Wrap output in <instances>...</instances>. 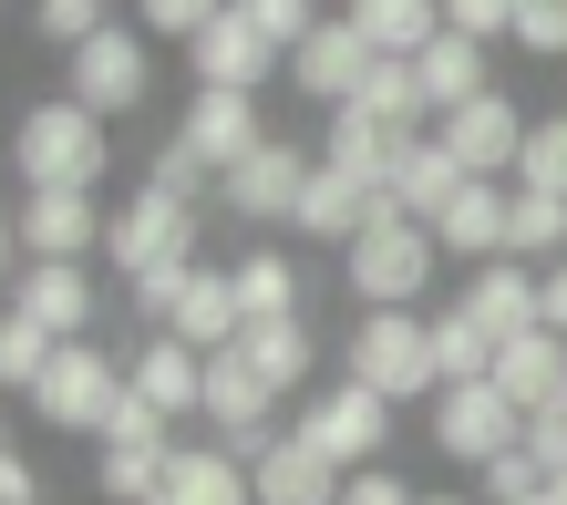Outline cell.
Segmentation results:
<instances>
[{
    "mask_svg": "<svg viewBox=\"0 0 567 505\" xmlns=\"http://www.w3.org/2000/svg\"><path fill=\"white\" fill-rule=\"evenodd\" d=\"M165 330H176V341H196V351H227V341L248 330V310H238V279H227V268H196Z\"/></svg>",
    "mask_w": 567,
    "mask_h": 505,
    "instance_id": "obj_27",
    "label": "cell"
},
{
    "mask_svg": "<svg viewBox=\"0 0 567 505\" xmlns=\"http://www.w3.org/2000/svg\"><path fill=\"white\" fill-rule=\"evenodd\" d=\"M382 207H392L382 186H361L351 165H330V155H320V165H310V186H299V217H289V227H299L310 248H351Z\"/></svg>",
    "mask_w": 567,
    "mask_h": 505,
    "instance_id": "obj_18",
    "label": "cell"
},
{
    "mask_svg": "<svg viewBox=\"0 0 567 505\" xmlns=\"http://www.w3.org/2000/svg\"><path fill=\"white\" fill-rule=\"evenodd\" d=\"M62 93H73L83 114H104V124H114V114H135L145 93H155V42H145L135 21L93 31V42H83L73 62H62Z\"/></svg>",
    "mask_w": 567,
    "mask_h": 505,
    "instance_id": "obj_6",
    "label": "cell"
},
{
    "mask_svg": "<svg viewBox=\"0 0 567 505\" xmlns=\"http://www.w3.org/2000/svg\"><path fill=\"white\" fill-rule=\"evenodd\" d=\"M52 351H62V341H52L42 320L0 310V392H31V382H42V361H52Z\"/></svg>",
    "mask_w": 567,
    "mask_h": 505,
    "instance_id": "obj_36",
    "label": "cell"
},
{
    "mask_svg": "<svg viewBox=\"0 0 567 505\" xmlns=\"http://www.w3.org/2000/svg\"><path fill=\"white\" fill-rule=\"evenodd\" d=\"M506 217H516V186L506 176H464L454 207L433 217V248H444L454 268H485V258H506Z\"/></svg>",
    "mask_w": 567,
    "mask_h": 505,
    "instance_id": "obj_19",
    "label": "cell"
},
{
    "mask_svg": "<svg viewBox=\"0 0 567 505\" xmlns=\"http://www.w3.org/2000/svg\"><path fill=\"white\" fill-rule=\"evenodd\" d=\"M11 310H21V320H42L52 341H93V310H104V289H93V268H83V258H31L21 279H11Z\"/></svg>",
    "mask_w": 567,
    "mask_h": 505,
    "instance_id": "obj_17",
    "label": "cell"
},
{
    "mask_svg": "<svg viewBox=\"0 0 567 505\" xmlns=\"http://www.w3.org/2000/svg\"><path fill=\"white\" fill-rule=\"evenodd\" d=\"M516 186L567 196V114H537V134H526V155H516Z\"/></svg>",
    "mask_w": 567,
    "mask_h": 505,
    "instance_id": "obj_37",
    "label": "cell"
},
{
    "mask_svg": "<svg viewBox=\"0 0 567 505\" xmlns=\"http://www.w3.org/2000/svg\"><path fill=\"white\" fill-rule=\"evenodd\" d=\"M413 73H423V104L454 114V104H475V93H495V42H475V31L444 21V31L413 52Z\"/></svg>",
    "mask_w": 567,
    "mask_h": 505,
    "instance_id": "obj_20",
    "label": "cell"
},
{
    "mask_svg": "<svg viewBox=\"0 0 567 505\" xmlns=\"http://www.w3.org/2000/svg\"><path fill=\"white\" fill-rule=\"evenodd\" d=\"M516 444H526V413L495 382H444V392H433V454H444V464L485 475V464L516 454Z\"/></svg>",
    "mask_w": 567,
    "mask_h": 505,
    "instance_id": "obj_7",
    "label": "cell"
},
{
    "mask_svg": "<svg viewBox=\"0 0 567 505\" xmlns=\"http://www.w3.org/2000/svg\"><path fill=\"white\" fill-rule=\"evenodd\" d=\"M155 505H258V485H248V464L227 454V444H176V454H165Z\"/></svg>",
    "mask_w": 567,
    "mask_h": 505,
    "instance_id": "obj_24",
    "label": "cell"
},
{
    "mask_svg": "<svg viewBox=\"0 0 567 505\" xmlns=\"http://www.w3.org/2000/svg\"><path fill=\"white\" fill-rule=\"evenodd\" d=\"M196 238H207V207H186V196L165 186H135L104 227V258L124 268V289L135 279H176V268H196Z\"/></svg>",
    "mask_w": 567,
    "mask_h": 505,
    "instance_id": "obj_4",
    "label": "cell"
},
{
    "mask_svg": "<svg viewBox=\"0 0 567 505\" xmlns=\"http://www.w3.org/2000/svg\"><path fill=\"white\" fill-rule=\"evenodd\" d=\"M341 372H351V382H372L392 413H403V402H433V392H444L433 320H423V310H361V320H351V341H341Z\"/></svg>",
    "mask_w": 567,
    "mask_h": 505,
    "instance_id": "obj_2",
    "label": "cell"
},
{
    "mask_svg": "<svg viewBox=\"0 0 567 505\" xmlns=\"http://www.w3.org/2000/svg\"><path fill=\"white\" fill-rule=\"evenodd\" d=\"M526 454H537L547 485H557V475H567V413H537V423H526Z\"/></svg>",
    "mask_w": 567,
    "mask_h": 505,
    "instance_id": "obj_46",
    "label": "cell"
},
{
    "mask_svg": "<svg viewBox=\"0 0 567 505\" xmlns=\"http://www.w3.org/2000/svg\"><path fill=\"white\" fill-rule=\"evenodd\" d=\"M176 145H196V155H207L217 176H227L238 155H258V145H269V114H258V93H196V104H186V124H176Z\"/></svg>",
    "mask_w": 567,
    "mask_h": 505,
    "instance_id": "obj_21",
    "label": "cell"
},
{
    "mask_svg": "<svg viewBox=\"0 0 567 505\" xmlns=\"http://www.w3.org/2000/svg\"><path fill=\"white\" fill-rule=\"evenodd\" d=\"M516 42L537 62H567V0H516Z\"/></svg>",
    "mask_w": 567,
    "mask_h": 505,
    "instance_id": "obj_42",
    "label": "cell"
},
{
    "mask_svg": "<svg viewBox=\"0 0 567 505\" xmlns=\"http://www.w3.org/2000/svg\"><path fill=\"white\" fill-rule=\"evenodd\" d=\"M341 505H413V485L392 475V464H361V475L341 485Z\"/></svg>",
    "mask_w": 567,
    "mask_h": 505,
    "instance_id": "obj_45",
    "label": "cell"
},
{
    "mask_svg": "<svg viewBox=\"0 0 567 505\" xmlns=\"http://www.w3.org/2000/svg\"><path fill=\"white\" fill-rule=\"evenodd\" d=\"M454 186H464V165H454V155H444V145L423 134V145H413L403 165H392V186H382V196H392V207H403L413 227H433V217L454 207Z\"/></svg>",
    "mask_w": 567,
    "mask_h": 505,
    "instance_id": "obj_28",
    "label": "cell"
},
{
    "mask_svg": "<svg viewBox=\"0 0 567 505\" xmlns=\"http://www.w3.org/2000/svg\"><path fill=\"white\" fill-rule=\"evenodd\" d=\"M495 392H506L526 423L557 413V402H567V341H557V330H526V341H506V351H495Z\"/></svg>",
    "mask_w": 567,
    "mask_h": 505,
    "instance_id": "obj_23",
    "label": "cell"
},
{
    "mask_svg": "<svg viewBox=\"0 0 567 505\" xmlns=\"http://www.w3.org/2000/svg\"><path fill=\"white\" fill-rule=\"evenodd\" d=\"M124 361L114 351H93V341H62L52 361H42V382H31L21 402L31 413H42V433H93V444H104L114 433V413H124Z\"/></svg>",
    "mask_w": 567,
    "mask_h": 505,
    "instance_id": "obj_5",
    "label": "cell"
},
{
    "mask_svg": "<svg viewBox=\"0 0 567 505\" xmlns=\"http://www.w3.org/2000/svg\"><path fill=\"white\" fill-rule=\"evenodd\" d=\"M433 361H444V382H495V341L464 310H433Z\"/></svg>",
    "mask_w": 567,
    "mask_h": 505,
    "instance_id": "obj_35",
    "label": "cell"
},
{
    "mask_svg": "<svg viewBox=\"0 0 567 505\" xmlns=\"http://www.w3.org/2000/svg\"><path fill=\"white\" fill-rule=\"evenodd\" d=\"M0 505H52V495H42V475H31V454H21V444L0 454Z\"/></svg>",
    "mask_w": 567,
    "mask_h": 505,
    "instance_id": "obj_47",
    "label": "cell"
},
{
    "mask_svg": "<svg viewBox=\"0 0 567 505\" xmlns=\"http://www.w3.org/2000/svg\"><path fill=\"white\" fill-rule=\"evenodd\" d=\"M124 382H135L165 423H207V351L176 341V330H145V341L124 351Z\"/></svg>",
    "mask_w": 567,
    "mask_h": 505,
    "instance_id": "obj_15",
    "label": "cell"
},
{
    "mask_svg": "<svg viewBox=\"0 0 567 505\" xmlns=\"http://www.w3.org/2000/svg\"><path fill=\"white\" fill-rule=\"evenodd\" d=\"M0 454H11V413H0Z\"/></svg>",
    "mask_w": 567,
    "mask_h": 505,
    "instance_id": "obj_52",
    "label": "cell"
},
{
    "mask_svg": "<svg viewBox=\"0 0 567 505\" xmlns=\"http://www.w3.org/2000/svg\"><path fill=\"white\" fill-rule=\"evenodd\" d=\"M413 505H485V495H413Z\"/></svg>",
    "mask_w": 567,
    "mask_h": 505,
    "instance_id": "obj_50",
    "label": "cell"
},
{
    "mask_svg": "<svg viewBox=\"0 0 567 505\" xmlns=\"http://www.w3.org/2000/svg\"><path fill=\"white\" fill-rule=\"evenodd\" d=\"M557 413H567V402H557Z\"/></svg>",
    "mask_w": 567,
    "mask_h": 505,
    "instance_id": "obj_56",
    "label": "cell"
},
{
    "mask_svg": "<svg viewBox=\"0 0 567 505\" xmlns=\"http://www.w3.org/2000/svg\"><path fill=\"white\" fill-rule=\"evenodd\" d=\"M207 444H227L238 464H258L279 444V392L258 382L238 351H207Z\"/></svg>",
    "mask_w": 567,
    "mask_h": 505,
    "instance_id": "obj_12",
    "label": "cell"
},
{
    "mask_svg": "<svg viewBox=\"0 0 567 505\" xmlns=\"http://www.w3.org/2000/svg\"><path fill=\"white\" fill-rule=\"evenodd\" d=\"M248 485H258V505H341V464H330L320 444H299V433H279L269 454L248 464Z\"/></svg>",
    "mask_w": 567,
    "mask_h": 505,
    "instance_id": "obj_22",
    "label": "cell"
},
{
    "mask_svg": "<svg viewBox=\"0 0 567 505\" xmlns=\"http://www.w3.org/2000/svg\"><path fill=\"white\" fill-rule=\"evenodd\" d=\"M547 505H567V475H557V485H547Z\"/></svg>",
    "mask_w": 567,
    "mask_h": 505,
    "instance_id": "obj_51",
    "label": "cell"
},
{
    "mask_svg": "<svg viewBox=\"0 0 567 505\" xmlns=\"http://www.w3.org/2000/svg\"><path fill=\"white\" fill-rule=\"evenodd\" d=\"M454 310L475 320L495 351H506V341H526V330H547V310H537V268H526V258H485V268H464Z\"/></svg>",
    "mask_w": 567,
    "mask_h": 505,
    "instance_id": "obj_16",
    "label": "cell"
},
{
    "mask_svg": "<svg viewBox=\"0 0 567 505\" xmlns=\"http://www.w3.org/2000/svg\"><path fill=\"white\" fill-rule=\"evenodd\" d=\"M238 11L269 31L279 52H299V31H320V21H330V0H238Z\"/></svg>",
    "mask_w": 567,
    "mask_h": 505,
    "instance_id": "obj_41",
    "label": "cell"
},
{
    "mask_svg": "<svg viewBox=\"0 0 567 505\" xmlns=\"http://www.w3.org/2000/svg\"><path fill=\"white\" fill-rule=\"evenodd\" d=\"M526 505H547V495H526Z\"/></svg>",
    "mask_w": 567,
    "mask_h": 505,
    "instance_id": "obj_55",
    "label": "cell"
},
{
    "mask_svg": "<svg viewBox=\"0 0 567 505\" xmlns=\"http://www.w3.org/2000/svg\"><path fill=\"white\" fill-rule=\"evenodd\" d=\"M433 268H444V248H433V227H413L403 207H382V217L341 248V279H351L361 310H423Z\"/></svg>",
    "mask_w": 567,
    "mask_h": 505,
    "instance_id": "obj_3",
    "label": "cell"
},
{
    "mask_svg": "<svg viewBox=\"0 0 567 505\" xmlns=\"http://www.w3.org/2000/svg\"><path fill=\"white\" fill-rule=\"evenodd\" d=\"M330 11H361V0H330Z\"/></svg>",
    "mask_w": 567,
    "mask_h": 505,
    "instance_id": "obj_53",
    "label": "cell"
},
{
    "mask_svg": "<svg viewBox=\"0 0 567 505\" xmlns=\"http://www.w3.org/2000/svg\"><path fill=\"white\" fill-rule=\"evenodd\" d=\"M423 145V134H403V124H382V114H361V104H341V114H330V165H351V176L361 186H392V165H403Z\"/></svg>",
    "mask_w": 567,
    "mask_h": 505,
    "instance_id": "obj_25",
    "label": "cell"
},
{
    "mask_svg": "<svg viewBox=\"0 0 567 505\" xmlns=\"http://www.w3.org/2000/svg\"><path fill=\"white\" fill-rule=\"evenodd\" d=\"M145 186H165V196H186V207H207V186H217V165L196 155V145H165V155L145 165Z\"/></svg>",
    "mask_w": 567,
    "mask_h": 505,
    "instance_id": "obj_40",
    "label": "cell"
},
{
    "mask_svg": "<svg viewBox=\"0 0 567 505\" xmlns=\"http://www.w3.org/2000/svg\"><path fill=\"white\" fill-rule=\"evenodd\" d=\"M21 268H31V258H21V227H11V207H0V299H11Z\"/></svg>",
    "mask_w": 567,
    "mask_h": 505,
    "instance_id": "obj_49",
    "label": "cell"
},
{
    "mask_svg": "<svg viewBox=\"0 0 567 505\" xmlns=\"http://www.w3.org/2000/svg\"><path fill=\"white\" fill-rule=\"evenodd\" d=\"M227 279H238V310L248 320H299V268H289V248H248Z\"/></svg>",
    "mask_w": 567,
    "mask_h": 505,
    "instance_id": "obj_30",
    "label": "cell"
},
{
    "mask_svg": "<svg viewBox=\"0 0 567 505\" xmlns=\"http://www.w3.org/2000/svg\"><path fill=\"white\" fill-rule=\"evenodd\" d=\"M165 454H176V444H104V454H93V495H104V505H155Z\"/></svg>",
    "mask_w": 567,
    "mask_h": 505,
    "instance_id": "obj_31",
    "label": "cell"
},
{
    "mask_svg": "<svg viewBox=\"0 0 567 505\" xmlns=\"http://www.w3.org/2000/svg\"><path fill=\"white\" fill-rule=\"evenodd\" d=\"M361 114H382V124H403V134H433V104H423V73H413V62H372Z\"/></svg>",
    "mask_w": 567,
    "mask_h": 505,
    "instance_id": "obj_33",
    "label": "cell"
},
{
    "mask_svg": "<svg viewBox=\"0 0 567 505\" xmlns=\"http://www.w3.org/2000/svg\"><path fill=\"white\" fill-rule=\"evenodd\" d=\"M0 186H11V165H0Z\"/></svg>",
    "mask_w": 567,
    "mask_h": 505,
    "instance_id": "obj_54",
    "label": "cell"
},
{
    "mask_svg": "<svg viewBox=\"0 0 567 505\" xmlns=\"http://www.w3.org/2000/svg\"><path fill=\"white\" fill-rule=\"evenodd\" d=\"M351 21L372 31V52H382V62H413L433 31H444V0H361Z\"/></svg>",
    "mask_w": 567,
    "mask_h": 505,
    "instance_id": "obj_29",
    "label": "cell"
},
{
    "mask_svg": "<svg viewBox=\"0 0 567 505\" xmlns=\"http://www.w3.org/2000/svg\"><path fill=\"white\" fill-rule=\"evenodd\" d=\"M526 134H537V114H526L506 83H495V93H475V104H454V114H433V145H444L464 176H506V186H516Z\"/></svg>",
    "mask_w": 567,
    "mask_h": 505,
    "instance_id": "obj_9",
    "label": "cell"
},
{
    "mask_svg": "<svg viewBox=\"0 0 567 505\" xmlns=\"http://www.w3.org/2000/svg\"><path fill=\"white\" fill-rule=\"evenodd\" d=\"M537 310H547V330L567 341V258H547V268H537Z\"/></svg>",
    "mask_w": 567,
    "mask_h": 505,
    "instance_id": "obj_48",
    "label": "cell"
},
{
    "mask_svg": "<svg viewBox=\"0 0 567 505\" xmlns=\"http://www.w3.org/2000/svg\"><path fill=\"white\" fill-rule=\"evenodd\" d=\"M372 31H361L351 11H330L320 31H299V52H289V93H299V104H330V114H341V104H361V83H372Z\"/></svg>",
    "mask_w": 567,
    "mask_h": 505,
    "instance_id": "obj_10",
    "label": "cell"
},
{
    "mask_svg": "<svg viewBox=\"0 0 567 505\" xmlns=\"http://www.w3.org/2000/svg\"><path fill=\"white\" fill-rule=\"evenodd\" d=\"M104 444H176V423H165L145 392H124V413H114V433H104Z\"/></svg>",
    "mask_w": 567,
    "mask_h": 505,
    "instance_id": "obj_44",
    "label": "cell"
},
{
    "mask_svg": "<svg viewBox=\"0 0 567 505\" xmlns=\"http://www.w3.org/2000/svg\"><path fill=\"white\" fill-rule=\"evenodd\" d=\"M11 227H21V258H93L104 227H114V207L93 186H21Z\"/></svg>",
    "mask_w": 567,
    "mask_h": 505,
    "instance_id": "obj_11",
    "label": "cell"
},
{
    "mask_svg": "<svg viewBox=\"0 0 567 505\" xmlns=\"http://www.w3.org/2000/svg\"><path fill=\"white\" fill-rule=\"evenodd\" d=\"M227 351H238V361H248V372L269 382V392H299V382H310V361H320V341H310V310H299V320H248Z\"/></svg>",
    "mask_w": 567,
    "mask_h": 505,
    "instance_id": "obj_26",
    "label": "cell"
},
{
    "mask_svg": "<svg viewBox=\"0 0 567 505\" xmlns=\"http://www.w3.org/2000/svg\"><path fill=\"white\" fill-rule=\"evenodd\" d=\"M299 444H320L330 464H341V475H361V464H382V444H392V402L372 392V382H330V392H310V402H299Z\"/></svg>",
    "mask_w": 567,
    "mask_h": 505,
    "instance_id": "obj_8",
    "label": "cell"
},
{
    "mask_svg": "<svg viewBox=\"0 0 567 505\" xmlns=\"http://www.w3.org/2000/svg\"><path fill=\"white\" fill-rule=\"evenodd\" d=\"M506 258H526V268L567 258V196H537V186H516V217H506Z\"/></svg>",
    "mask_w": 567,
    "mask_h": 505,
    "instance_id": "obj_32",
    "label": "cell"
},
{
    "mask_svg": "<svg viewBox=\"0 0 567 505\" xmlns=\"http://www.w3.org/2000/svg\"><path fill=\"white\" fill-rule=\"evenodd\" d=\"M444 21L475 42H516V0H444Z\"/></svg>",
    "mask_w": 567,
    "mask_h": 505,
    "instance_id": "obj_43",
    "label": "cell"
},
{
    "mask_svg": "<svg viewBox=\"0 0 567 505\" xmlns=\"http://www.w3.org/2000/svg\"><path fill=\"white\" fill-rule=\"evenodd\" d=\"M310 165H320V155H299V145H279V134H269L258 155H238V165L217 176V207L248 217V227H289V217H299V186H310Z\"/></svg>",
    "mask_w": 567,
    "mask_h": 505,
    "instance_id": "obj_14",
    "label": "cell"
},
{
    "mask_svg": "<svg viewBox=\"0 0 567 505\" xmlns=\"http://www.w3.org/2000/svg\"><path fill=\"white\" fill-rule=\"evenodd\" d=\"M217 11H227V0H135V31H145V42H196Z\"/></svg>",
    "mask_w": 567,
    "mask_h": 505,
    "instance_id": "obj_38",
    "label": "cell"
},
{
    "mask_svg": "<svg viewBox=\"0 0 567 505\" xmlns=\"http://www.w3.org/2000/svg\"><path fill=\"white\" fill-rule=\"evenodd\" d=\"M475 495H485V505H526V495H547V464L516 444V454H495L485 475H475Z\"/></svg>",
    "mask_w": 567,
    "mask_h": 505,
    "instance_id": "obj_39",
    "label": "cell"
},
{
    "mask_svg": "<svg viewBox=\"0 0 567 505\" xmlns=\"http://www.w3.org/2000/svg\"><path fill=\"white\" fill-rule=\"evenodd\" d=\"M279 42H269V31H258L248 11H238V0H227V11L207 21V31H196V42H186V73H196V93H269V73H279Z\"/></svg>",
    "mask_w": 567,
    "mask_h": 505,
    "instance_id": "obj_13",
    "label": "cell"
},
{
    "mask_svg": "<svg viewBox=\"0 0 567 505\" xmlns=\"http://www.w3.org/2000/svg\"><path fill=\"white\" fill-rule=\"evenodd\" d=\"M93 31H114V0H31V42L62 52V62H73Z\"/></svg>",
    "mask_w": 567,
    "mask_h": 505,
    "instance_id": "obj_34",
    "label": "cell"
},
{
    "mask_svg": "<svg viewBox=\"0 0 567 505\" xmlns=\"http://www.w3.org/2000/svg\"><path fill=\"white\" fill-rule=\"evenodd\" d=\"M114 176V124L83 114L73 93H42V104H21L11 124V186H93L104 196Z\"/></svg>",
    "mask_w": 567,
    "mask_h": 505,
    "instance_id": "obj_1",
    "label": "cell"
}]
</instances>
